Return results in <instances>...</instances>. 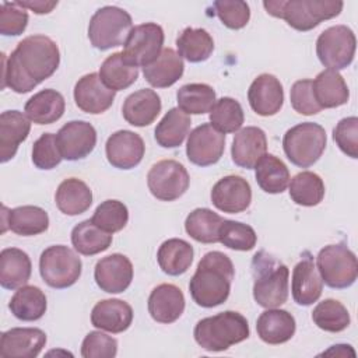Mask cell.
<instances>
[{
  "mask_svg": "<svg viewBox=\"0 0 358 358\" xmlns=\"http://www.w3.org/2000/svg\"><path fill=\"white\" fill-rule=\"evenodd\" d=\"M3 56L1 88L10 87L17 94H27L49 78L59 67L60 52L53 39L29 35L18 42L10 56Z\"/></svg>",
  "mask_w": 358,
  "mask_h": 358,
  "instance_id": "6da1fadb",
  "label": "cell"
},
{
  "mask_svg": "<svg viewBox=\"0 0 358 358\" xmlns=\"http://www.w3.org/2000/svg\"><path fill=\"white\" fill-rule=\"evenodd\" d=\"M234 275V264L225 253L218 250L206 253L189 282L193 301L203 308L224 303L229 296Z\"/></svg>",
  "mask_w": 358,
  "mask_h": 358,
  "instance_id": "7a4b0ae2",
  "label": "cell"
},
{
  "mask_svg": "<svg viewBox=\"0 0 358 358\" xmlns=\"http://www.w3.org/2000/svg\"><path fill=\"white\" fill-rule=\"evenodd\" d=\"M253 298L263 308H277L288 298V267L264 250L252 260Z\"/></svg>",
  "mask_w": 358,
  "mask_h": 358,
  "instance_id": "3957f363",
  "label": "cell"
},
{
  "mask_svg": "<svg viewBox=\"0 0 358 358\" xmlns=\"http://www.w3.org/2000/svg\"><path fill=\"white\" fill-rule=\"evenodd\" d=\"M249 324L243 315L225 310L197 322L193 330L196 343L210 352L228 350L249 337Z\"/></svg>",
  "mask_w": 358,
  "mask_h": 358,
  "instance_id": "277c9868",
  "label": "cell"
},
{
  "mask_svg": "<svg viewBox=\"0 0 358 358\" xmlns=\"http://www.w3.org/2000/svg\"><path fill=\"white\" fill-rule=\"evenodd\" d=\"M344 3L340 0H270L263 1L266 11L296 31H310L322 21L337 17Z\"/></svg>",
  "mask_w": 358,
  "mask_h": 358,
  "instance_id": "5b68a950",
  "label": "cell"
},
{
  "mask_svg": "<svg viewBox=\"0 0 358 358\" xmlns=\"http://www.w3.org/2000/svg\"><path fill=\"white\" fill-rule=\"evenodd\" d=\"M327 143L324 129L313 122H303L288 129L282 138L287 158L299 168L312 166L323 154Z\"/></svg>",
  "mask_w": 358,
  "mask_h": 358,
  "instance_id": "8992f818",
  "label": "cell"
},
{
  "mask_svg": "<svg viewBox=\"0 0 358 358\" xmlns=\"http://www.w3.org/2000/svg\"><path fill=\"white\" fill-rule=\"evenodd\" d=\"M131 28L133 21L126 10L115 6H105L98 8L91 17L88 38L94 48L108 50L123 45Z\"/></svg>",
  "mask_w": 358,
  "mask_h": 358,
  "instance_id": "52a82bcc",
  "label": "cell"
},
{
  "mask_svg": "<svg viewBox=\"0 0 358 358\" xmlns=\"http://www.w3.org/2000/svg\"><path fill=\"white\" fill-rule=\"evenodd\" d=\"M316 268L322 281L337 289L351 287L358 275L355 253L344 243L327 245L320 249L316 257Z\"/></svg>",
  "mask_w": 358,
  "mask_h": 358,
  "instance_id": "ba28073f",
  "label": "cell"
},
{
  "mask_svg": "<svg viewBox=\"0 0 358 358\" xmlns=\"http://www.w3.org/2000/svg\"><path fill=\"white\" fill-rule=\"evenodd\" d=\"M81 268V259L64 245L49 246L39 257V273L52 288L71 287L80 278Z\"/></svg>",
  "mask_w": 358,
  "mask_h": 358,
  "instance_id": "9c48e42d",
  "label": "cell"
},
{
  "mask_svg": "<svg viewBox=\"0 0 358 358\" xmlns=\"http://www.w3.org/2000/svg\"><path fill=\"white\" fill-rule=\"evenodd\" d=\"M357 39L347 25H333L324 29L316 41V55L320 63L331 70L348 67L355 55Z\"/></svg>",
  "mask_w": 358,
  "mask_h": 358,
  "instance_id": "30bf717a",
  "label": "cell"
},
{
  "mask_svg": "<svg viewBox=\"0 0 358 358\" xmlns=\"http://www.w3.org/2000/svg\"><path fill=\"white\" fill-rule=\"evenodd\" d=\"M190 183L186 168L175 159H162L154 164L147 173L151 194L161 201H173L185 194Z\"/></svg>",
  "mask_w": 358,
  "mask_h": 358,
  "instance_id": "8fae6325",
  "label": "cell"
},
{
  "mask_svg": "<svg viewBox=\"0 0 358 358\" xmlns=\"http://www.w3.org/2000/svg\"><path fill=\"white\" fill-rule=\"evenodd\" d=\"M164 29L155 22H145L131 28L123 43V57L133 66H148L162 52Z\"/></svg>",
  "mask_w": 358,
  "mask_h": 358,
  "instance_id": "7c38bea8",
  "label": "cell"
},
{
  "mask_svg": "<svg viewBox=\"0 0 358 358\" xmlns=\"http://www.w3.org/2000/svg\"><path fill=\"white\" fill-rule=\"evenodd\" d=\"M225 148V134L218 131L211 123L197 126L187 138V159L197 166H208L217 164Z\"/></svg>",
  "mask_w": 358,
  "mask_h": 358,
  "instance_id": "4fadbf2b",
  "label": "cell"
},
{
  "mask_svg": "<svg viewBox=\"0 0 358 358\" xmlns=\"http://www.w3.org/2000/svg\"><path fill=\"white\" fill-rule=\"evenodd\" d=\"M56 141L63 159L78 161L90 155L95 148L96 131L85 120H71L60 127Z\"/></svg>",
  "mask_w": 358,
  "mask_h": 358,
  "instance_id": "5bb4252c",
  "label": "cell"
},
{
  "mask_svg": "<svg viewBox=\"0 0 358 358\" xmlns=\"http://www.w3.org/2000/svg\"><path fill=\"white\" fill-rule=\"evenodd\" d=\"M252 201V189L246 179L238 175L221 178L211 190V203L222 213L238 214Z\"/></svg>",
  "mask_w": 358,
  "mask_h": 358,
  "instance_id": "9a60e30c",
  "label": "cell"
},
{
  "mask_svg": "<svg viewBox=\"0 0 358 358\" xmlns=\"http://www.w3.org/2000/svg\"><path fill=\"white\" fill-rule=\"evenodd\" d=\"M96 285L109 294H120L133 280V264L122 253H113L96 262L94 270Z\"/></svg>",
  "mask_w": 358,
  "mask_h": 358,
  "instance_id": "2e32d148",
  "label": "cell"
},
{
  "mask_svg": "<svg viewBox=\"0 0 358 358\" xmlns=\"http://www.w3.org/2000/svg\"><path fill=\"white\" fill-rule=\"evenodd\" d=\"M108 162L117 169H131L137 166L145 152L143 138L130 130H119L109 136L105 144Z\"/></svg>",
  "mask_w": 358,
  "mask_h": 358,
  "instance_id": "e0dca14e",
  "label": "cell"
},
{
  "mask_svg": "<svg viewBox=\"0 0 358 358\" xmlns=\"http://www.w3.org/2000/svg\"><path fill=\"white\" fill-rule=\"evenodd\" d=\"M116 91L108 88L98 73L83 76L74 85L76 105L85 113L99 115L108 110L115 99Z\"/></svg>",
  "mask_w": 358,
  "mask_h": 358,
  "instance_id": "ac0fdd59",
  "label": "cell"
},
{
  "mask_svg": "<svg viewBox=\"0 0 358 358\" xmlns=\"http://www.w3.org/2000/svg\"><path fill=\"white\" fill-rule=\"evenodd\" d=\"M46 344V334L36 327H13L1 334L3 358H35Z\"/></svg>",
  "mask_w": 358,
  "mask_h": 358,
  "instance_id": "d6986e66",
  "label": "cell"
},
{
  "mask_svg": "<svg viewBox=\"0 0 358 358\" xmlns=\"http://www.w3.org/2000/svg\"><path fill=\"white\" fill-rule=\"evenodd\" d=\"M248 101L257 115H275L284 103V90L280 80L268 73L257 76L249 87Z\"/></svg>",
  "mask_w": 358,
  "mask_h": 358,
  "instance_id": "ffe728a7",
  "label": "cell"
},
{
  "mask_svg": "<svg viewBox=\"0 0 358 358\" xmlns=\"http://www.w3.org/2000/svg\"><path fill=\"white\" fill-rule=\"evenodd\" d=\"M291 291L294 301L301 306L312 305L322 295L323 281L309 252H305V257L292 270Z\"/></svg>",
  "mask_w": 358,
  "mask_h": 358,
  "instance_id": "44dd1931",
  "label": "cell"
},
{
  "mask_svg": "<svg viewBox=\"0 0 358 358\" xmlns=\"http://www.w3.org/2000/svg\"><path fill=\"white\" fill-rule=\"evenodd\" d=\"M267 151L266 133L256 126H248L241 129L232 141L231 155L235 165L246 169L256 166L259 159Z\"/></svg>",
  "mask_w": 358,
  "mask_h": 358,
  "instance_id": "7402d4cb",
  "label": "cell"
},
{
  "mask_svg": "<svg viewBox=\"0 0 358 358\" xmlns=\"http://www.w3.org/2000/svg\"><path fill=\"white\" fill-rule=\"evenodd\" d=\"M185 310V295L173 284L157 285L148 296V312L158 323H173Z\"/></svg>",
  "mask_w": 358,
  "mask_h": 358,
  "instance_id": "603a6c76",
  "label": "cell"
},
{
  "mask_svg": "<svg viewBox=\"0 0 358 358\" xmlns=\"http://www.w3.org/2000/svg\"><path fill=\"white\" fill-rule=\"evenodd\" d=\"M162 108L159 95L150 88H141L130 94L122 106L124 120L136 127L151 124Z\"/></svg>",
  "mask_w": 358,
  "mask_h": 358,
  "instance_id": "cb8c5ba5",
  "label": "cell"
},
{
  "mask_svg": "<svg viewBox=\"0 0 358 358\" xmlns=\"http://www.w3.org/2000/svg\"><path fill=\"white\" fill-rule=\"evenodd\" d=\"M3 232L7 225L17 235L34 236L49 228V215L38 206H21L11 210L3 206Z\"/></svg>",
  "mask_w": 358,
  "mask_h": 358,
  "instance_id": "d4e9b609",
  "label": "cell"
},
{
  "mask_svg": "<svg viewBox=\"0 0 358 358\" xmlns=\"http://www.w3.org/2000/svg\"><path fill=\"white\" fill-rule=\"evenodd\" d=\"M131 322L133 309L122 299H102L95 303L91 312L94 327L115 334L127 330Z\"/></svg>",
  "mask_w": 358,
  "mask_h": 358,
  "instance_id": "484cf974",
  "label": "cell"
},
{
  "mask_svg": "<svg viewBox=\"0 0 358 358\" xmlns=\"http://www.w3.org/2000/svg\"><path fill=\"white\" fill-rule=\"evenodd\" d=\"M31 130L28 117L20 110H4L0 115V161H10L18 145L27 140Z\"/></svg>",
  "mask_w": 358,
  "mask_h": 358,
  "instance_id": "4316f807",
  "label": "cell"
},
{
  "mask_svg": "<svg viewBox=\"0 0 358 358\" xmlns=\"http://www.w3.org/2000/svg\"><path fill=\"white\" fill-rule=\"evenodd\" d=\"M295 329L296 323L294 316L284 309L268 308L260 313L256 322L257 336L262 341L271 345L282 344L291 340Z\"/></svg>",
  "mask_w": 358,
  "mask_h": 358,
  "instance_id": "83f0119b",
  "label": "cell"
},
{
  "mask_svg": "<svg viewBox=\"0 0 358 358\" xmlns=\"http://www.w3.org/2000/svg\"><path fill=\"white\" fill-rule=\"evenodd\" d=\"M185 64L180 55L172 48H165L148 66L143 67L144 78L155 88L173 85L183 74Z\"/></svg>",
  "mask_w": 358,
  "mask_h": 358,
  "instance_id": "f1b7e54d",
  "label": "cell"
},
{
  "mask_svg": "<svg viewBox=\"0 0 358 358\" xmlns=\"http://www.w3.org/2000/svg\"><path fill=\"white\" fill-rule=\"evenodd\" d=\"M312 90L315 99L322 109L345 105L350 98V91L343 76L331 69H326L316 76L312 81Z\"/></svg>",
  "mask_w": 358,
  "mask_h": 358,
  "instance_id": "f546056e",
  "label": "cell"
},
{
  "mask_svg": "<svg viewBox=\"0 0 358 358\" xmlns=\"http://www.w3.org/2000/svg\"><path fill=\"white\" fill-rule=\"evenodd\" d=\"M64 108L66 102L63 95L56 90L46 88L27 101L24 112L28 119L36 124H50L63 116Z\"/></svg>",
  "mask_w": 358,
  "mask_h": 358,
  "instance_id": "4dcf8cb0",
  "label": "cell"
},
{
  "mask_svg": "<svg viewBox=\"0 0 358 358\" xmlns=\"http://www.w3.org/2000/svg\"><path fill=\"white\" fill-rule=\"evenodd\" d=\"M32 264L29 256L17 248L3 249L0 253V284L6 289H17L25 285L31 277Z\"/></svg>",
  "mask_w": 358,
  "mask_h": 358,
  "instance_id": "1f68e13d",
  "label": "cell"
},
{
  "mask_svg": "<svg viewBox=\"0 0 358 358\" xmlns=\"http://www.w3.org/2000/svg\"><path fill=\"white\" fill-rule=\"evenodd\" d=\"M57 208L66 215L85 213L92 204V192L85 182L77 178L64 179L55 194Z\"/></svg>",
  "mask_w": 358,
  "mask_h": 358,
  "instance_id": "d6a6232c",
  "label": "cell"
},
{
  "mask_svg": "<svg viewBox=\"0 0 358 358\" xmlns=\"http://www.w3.org/2000/svg\"><path fill=\"white\" fill-rule=\"evenodd\" d=\"M193 255V246L189 242L179 238H171L159 246L157 260L165 274L180 275L190 267Z\"/></svg>",
  "mask_w": 358,
  "mask_h": 358,
  "instance_id": "836d02e7",
  "label": "cell"
},
{
  "mask_svg": "<svg viewBox=\"0 0 358 358\" xmlns=\"http://www.w3.org/2000/svg\"><path fill=\"white\" fill-rule=\"evenodd\" d=\"M256 182L262 190L270 194L282 193L289 183L287 165L273 154H264L255 166Z\"/></svg>",
  "mask_w": 358,
  "mask_h": 358,
  "instance_id": "e575fe53",
  "label": "cell"
},
{
  "mask_svg": "<svg viewBox=\"0 0 358 358\" xmlns=\"http://www.w3.org/2000/svg\"><path fill=\"white\" fill-rule=\"evenodd\" d=\"M8 308L11 313L24 322L39 320L48 308L46 295L35 285H22L11 296Z\"/></svg>",
  "mask_w": 358,
  "mask_h": 358,
  "instance_id": "d590c367",
  "label": "cell"
},
{
  "mask_svg": "<svg viewBox=\"0 0 358 358\" xmlns=\"http://www.w3.org/2000/svg\"><path fill=\"white\" fill-rule=\"evenodd\" d=\"M192 120L179 108L169 109L155 127V140L164 148L179 147L189 134Z\"/></svg>",
  "mask_w": 358,
  "mask_h": 358,
  "instance_id": "8d00e7d4",
  "label": "cell"
},
{
  "mask_svg": "<svg viewBox=\"0 0 358 358\" xmlns=\"http://www.w3.org/2000/svg\"><path fill=\"white\" fill-rule=\"evenodd\" d=\"M98 74L108 88L122 91L136 83L138 78V69L127 63L122 52H116L102 62Z\"/></svg>",
  "mask_w": 358,
  "mask_h": 358,
  "instance_id": "74e56055",
  "label": "cell"
},
{
  "mask_svg": "<svg viewBox=\"0 0 358 358\" xmlns=\"http://www.w3.org/2000/svg\"><path fill=\"white\" fill-rule=\"evenodd\" d=\"M176 48L180 57H185L190 63H200L211 56L214 41L206 29L187 27L179 34Z\"/></svg>",
  "mask_w": 358,
  "mask_h": 358,
  "instance_id": "f35d334b",
  "label": "cell"
},
{
  "mask_svg": "<svg viewBox=\"0 0 358 358\" xmlns=\"http://www.w3.org/2000/svg\"><path fill=\"white\" fill-rule=\"evenodd\" d=\"M71 243L78 253L94 256L110 246L112 234L102 231L91 220H85L73 228Z\"/></svg>",
  "mask_w": 358,
  "mask_h": 358,
  "instance_id": "ab89813d",
  "label": "cell"
},
{
  "mask_svg": "<svg viewBox=\"0 0 358 358\" xmlns=\"http://www.w3.org/2000/svg\"><path fill=\"white\" fill-rule=\"evenodd\" d=\"M178 108L186 115H203L215 103V91L211 85L192 83L182 85L176 92Z\"/></svg>",
  "mask_w": 358,
  "mask_h": 358,
  "instance_id": "60d3db41",
  "label": "cell"
},
{
  "mask_svg": "<svg viewBox=\"0 0 358 358\" xmlns=\"http://www.w3.org/2000/svg\"><path fill=\"white\" fill-rule=\"evenodd\" d=\"M222 221L224 218L210 208H196L186 217L185 229L197 242L215 243Z\"/></svg>",
  "mask_w": 358,
  "mask_h": 358,
  "instance_id": "b9f144b4",
  "label": "cell"
},
{
  "mask_svg": "<svg viewBox=\"0 0 358 358\" xmlns=\"http://www.w3.org/2000/svg\"><path fill=\"white\" fill-rule=\"evenodd\" d=\"M289 197L298 206H317L324 197V183L315 172H299L291 179Z\"/></svg>",
  "mask_w": 358,
  "mask_h": 358,
  "instance_id": "7bdbcfd3",
  "label": "cell"
},
{
  "mask_svg": "<svg viewBox=\"0 0 358 358\" xmlns=\"http://www.w3.org/2000/svg\"><path fill=\"white\" fill-rule=\"evenodd\" d=\"M313 323L330 333H338L350 326V313L347 308L336 299H324L319 302L312 312Z\"/></svg>",
  "mask_w": 358,
  "mask_h": 358,
  "instance_id": "ee69618b",
  "label": "cell"
},
{
  "mask_svg": "<svg viewBox=\"0 0 358 358\" xmlns=\"http://www.w3.org/2000/svg\"><path fill=\"white\" fill-rule=\"evenodd\" d=\"M243 109L238 101L231 96H222L215 101L210 110L211 124L221 133H235L243 124Z\"/></svg>",
  "mask_w": 358,
  "mask_h": 358,
  "instance_id": "f6af8a7d",
  "label": "cell"
},
{
  "mask_svg": "<svg viewBox=\"0 0 358 358\" xmlns=\"http://www.w3.org/2000/svg\"><path fill=\"white\" fill-rule=\"evenodd\" d=\"M218 242L229 249L248 252L256 246L257 235L255 229L248 224L224 220L218 229Z\"/></svg>",
  "mask_w": 358,
  "mask_h": 358,
  "instance_id": "bcb514c9",
  "label": "cell"
},
{
  "mask_svg": "<svg viewBox=\"0 0 358 358\" xmlns=\"http://www.w3.org/2000/svg\"><path fill=\"white\" fill-rule=\"evenodd\" d=\"M91 221L108 234L123 229L129 221V210L119 200H105L94 211Z\"/></svg>",
  "mask_w": 358,
  "mask_h": 358,
  "instance_id": "7dc6e473",
  "label": "cell"
},
{
  "mask_svg": "<svg viewBox=\"0 0 358 358\" xmlns=\"http://www.w3.org/2000/svg\"><path fill=\"white\" fill-rule=\"evenodd\" d=\"M214 11L221 22L229 29L243 28L250 18V8L242 0H218L213 3Z\"/></svg>",
  "mask_w": 358,
  "mask_h": 358,
  "instance_id": "c3c4849f",
  "label": "cell"
},
{
  "mask_svg": "<svg viewBox=\"0 0 358 358\" xmlns=\"http://www.w3.org/2000/svg\"><path fill=\"white\" fill-rule=\"evenodd\" d=\"M63 159L56 136L52 133H43L32 147V162L39 169H53Z\"/></svg>",
  "mask_w": 358,
  "mask_h": 358,
  "instance_id": "681fc988",
  "label": "cell"
},
{
  "mask_svg": "<svg viewBox=\"0 0 358 358\" xmlns=\"http://www.w3.org/2000/svg\"><path fill=\"white\" fill-rule=\"evenodd\" d=\"M116 354V338L102 331H90L83 340L81 355L84 358H113Z\"/></svg>",
  "mask_w": 358,
  "mask_h": 358,
  "instance_id": "f907efd6",
  "label": "cell"
},
{
  "mask_svg": "<svg viewBox=\"0 0 358 358\" xmlns=\"http://www.w3.org/2000/svg\"><path fill=\"white\" fill-rule=\"evenodd\" d=\"M28 25V13L15 1H3L0 7V32L6 36L21 35Z\"/></svg>",
  "mask_w": 358,
  "mask_h": 358,
  "instance_id": "816d5d0a",
  "label": "cell"
},
{
  "mask_svg": "<svg viewBox=\"0 0 358 358\" xmlns=\"http://www.w3.org/2000/svg\"><path fill=\"white\" fill-rule=\"evenodd\" d=\"M333 138L338 148L351 158H358V117L341 119L333 130Z\"/></svg>",
  "mask_w": 358,
  "mask_h": 358,
  "instance_id": "f5cc1de1",
  "label": "cell"
},
{
  "mask_svg": "<svg viewBox=\"0 0 358 358\" xmlns=\"http://www.w3.org/2000/svg\"><path fill=\"white\" fill-rule=\"evenodd\" d=\"M289 98H291V105L295 109V112L305 115V116H310V115H316L322 110V108L317 105L315 95H313V90H312V80H298L292 84L291 87V92H289Z\"/></svg>",
  "mask_w": 358,
  "mask_h": 358,
  "instance_id": "db71d44e",
  "label": "cell"
},
{
  "mask_svg": "<svg viewBox=\"0 0 358 358\" xmlns=\"http://www.w3.org/2000/svg\"><path fill=\"white\" fill-rule=\"evenodd\" d=\"M22 8H29L36 14H48L50 13L56 6L57 1H48V0H25V1H15Z\"/></svg>",
  "mask_w": 358,
  "mask_h": 358,
  "instance_id": "11a10c76",
  "label": "cell"
}]
</instances>
